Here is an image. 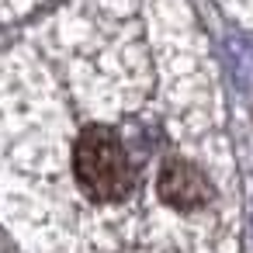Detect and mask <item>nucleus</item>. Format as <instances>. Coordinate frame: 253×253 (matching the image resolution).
<instances>
[{
	"mask_svg": "<svg viewBox=\"0 0 253 253\" xmlns=\"http://www.w3.org/2000/svg\"><path fill=\"white\" fill-rule=\"evenodd\" d=\"M70 177L87 205H122L142 184L128 135L111 122H87L70 142Z\"/></svg>",
	"mask_w": 253,
	"mask_h": 253,
	"instance_id": "1",
	"label": "nucleus"
}]
</instances>
